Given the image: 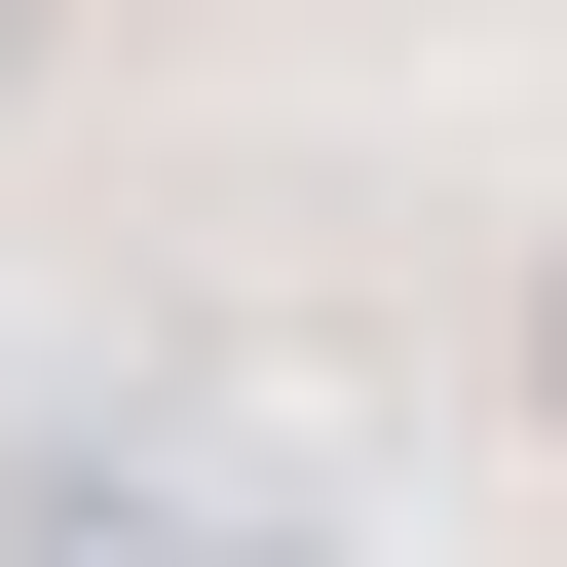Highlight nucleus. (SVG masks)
Masks as SVG:
<instances>
[{"instance_id":"obj_1","label":"nucleus","mask_w":567,"mask_h":567,"mask_svg":"<svg viewBox=\"0 0 567 567\" xmlns=\"http://www.w3.org/2000/svg\"><path fill=\"white\" fill-rule=\"evenodd\" d=\"M0 567H341V529H227L189 454H114V416H76V454H0Z\"/></svg>"},{"instance_id":"obj_2","label":"nucleus","mask_w":567,"mask_h":567,"mask_svg":"<svg viewBox=\"0 0 567 567\" xmlns=\"http://www.w3.org/2000/svg\"><path fill=\"white\" fill-rule=\"evenodd\" d=\"M529 454H567V227H529Z\"/></svg>"},{"instance_id":"obj_3","label":"nucleus","mask_w":567,"mask_h":567,"mask_svg":"<svg viewBox=\"0 0 567 567\" xmlns=\"http://www.w3.org/2000/svg\"><path fill=\"white\" fill-rule=\"evenodd\" d=\"M39 39H76V0H0V76H39Z\"/></svg>"}]
</instances>
